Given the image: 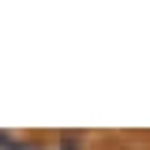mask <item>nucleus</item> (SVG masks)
Masks as SVG:
<instances>
[]
</instances>
